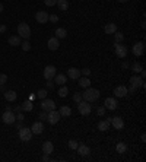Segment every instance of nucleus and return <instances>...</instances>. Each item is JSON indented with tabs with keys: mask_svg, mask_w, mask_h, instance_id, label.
I'll return each instance as SVG.
<instances>
[{
	"mask_svg": "<svg viewBox=\"0 0 146 162\" xmlns=\"http://www.w3.org/2000/svg\"><path fill=\"white\" fill-rule=\"evenodd\" d=\"M82 98L86 101V102H94L100 98V91L98 89H94V88H86V91L82 94Z\"/></svg>",
	"mask_w": 146,
	"mask_h": 162,
	"instance_id": "f257e3e1",
	"label": "nucleus"
},
{
	"mask_svg": "<svg viewBox=\"0 0 146 162\" xmlns=\"http://www.w3.org/2000/svg\"><path fill=\"white\" fill-rule=\"evenodd\" d=\"M18 34L25 38V40H29L31 38V28H29V25L28 23H25V22H21L19 25H18Z\"/></svg>",
	"mask_w": 146,
	"mask_h": 162,
	"instance_id": "f03ea898",
	"label": "nucleus"
},
{
	"mask_svg": "<svg viewBox=\"0 0 146 162\" xmlns=\"http://www.w3.org/2000/svg\"><path fill=\"white\" fill-rule=\"evenodd\" d=\"M78 110L82 116H89L91 111H92V105H91V102H86L82 99L80 102H78Z\"/></svg>",
	"mask_w": 146,
	"mask_h": 162,
	"instance_id": "7ed1b4c3",
	"label": "nucleus"
},
{
	"mask_svg": "<svg viewBox=\"0 0 146 162\" xmlns=\"http://www.w3.org/2000/svg\"><path fill=\"white\" fill-rule=\"evenodd\" d=\"M1 120H3V123L4 124H13L15 121H16V116L13 114V111H12L10 108L7 107V110L3 112V116H1Z\"/></svg>",
	"mask_w": 146,
	"mask_h": 162,
	"instance_id": "20e7f679",
	"label": "nucleus"
},
{
	"mask_svg": "<svg viewBox=\"0 0 146 162\" xmlns=\"http://www.w3.org/2000/svg\"><path fill=\"white\" fill-rule=\"evenodd\" d=\"M32 137V131L28 127H19V139L22 142H29Z\"/></svg>",
	"mask_w": 146,
	"mask_h": 162,
	"instance_id": "39448f33",
	"label": "nucleus"
},
{
	"mask_svg": "<svg viewBox=\"0 0 146 162\" xmlns=\"http://www.w3.org/2000/svg\"><path fill=\"white\" fill-rule=\"evenodd\" d=\"M41 110L45 111V112L53 111V110H56V102H54L53 99H47V98H44V99L41 101Z\"/></svg>",
	"mask_w": 146,
	"mask_h": 162,
	"instance_id": "423d86ee",
	"label": "nucleus"
},
{
	"mask_svg": "<svg viewBox=\"0 0 146 162\" xmlns=\"http://www.w3.org/2000/svg\"><path fill=\"white\" fill-rule=\"evenodd\" d=\"M60 112L56 111V110H53V111H48L47 112V121L50 123V124H57L58 121H60Z\"/></svg>",
	"mask_w": 146,
	"mask_h": 162,
	"instance_id": "0eeeda50",
	"label": "nucleus"
},
{
	"mask_svg": "<svg viewBox=\"0 0 146 162\" xmlns=\"http://www.w3.org/2000/svg\"><path fill=\"white\" fill-rule=\"evenodd\" d=\"M130 86H133L135 89L137 88H145V80L140 77V76H132L130 77Z\"/></svg>",
	"mask_w": 146,
	"mask_h": 162,
	"instance_id": "6e6552de",
	"label": "nucleus"
},
{
	"mask_svg": "<svg viewBox=\"0 0 146 162\" xmlns=\"http://www.w3.org/2000/svg\"><path fill=\"white\" fill-rule=\"evenodd\" d=\"M114 47H115V54H117V57L124 58V57L127 56V48H126L121 43H114Z\"/></svg>",
	"mask_w": 146,
	"mask_h": 162,
	"instance_id": "1a4fd4ad",
	"label": "nucleus"
},
{
	"mask_svg": "<svg viewBox=\"0 0 146 162\" xmlns=\"http://www.w3.org/2000/svg\"><path fill=\"white\" fill-rule=\"evenodd\" d=\"M56 76V67L54 66H45L44 67V77L47 80H51L53 77Z\"/></svg>",
	"mask_w": 146,
	"mask_h": 162,
	"instance_id": "9d476101",
	"label": "nucleus"
},
{
	"mask_svg": "<svg viewBox=\"0 0 146 162\" xmlns=\"http://www.w3.org/2000/svg\"><path fill=\"white\" fill-rule=\"evenodd\" d=\"M132 51H133V54L135 56H142V54L145 53V43H142V41H139V43H136L135 45H133V48H132Z\"/></svg>",
	"mask_w": 146,
	"mask_h": 162,
	"instance_id": "9b49d317",
	"label": "nucleus"
},
{
	"mask_svg": "<svg viewBox=\"0 0 146 162\" xmlns=\"http://www.w3.org/2000/svg\"><path fill=\"white\" fill-rule=\"evenodd\" d=\"M48 13L44 10H40V12H37V15H35V19H37V22L38 23H47L48 22Z\"/></svg>",
	"mask_w": 146,
	"mask_h": 162,
	"instance_id": "f8f14e48",
	"label": "nucleus"
},
{
	"mask_svg": "<svg viewBox=\"0 0 146 162\" xmlns=\"http://www.w3.org/2000/svg\"><path fill=\"white\" fill-rule=\"evenodd\" d=\"M110 124H112V127L115 130H121L124 127V121L121 117H114V118H111V123Z\"/></svg>",
	"mask_w": 146,
	"mask_h": 162,
	"instance_id": "ddd939ff",
	"label": "nucleus"
},
{
	"mask_svg": "<svg viewBox=\"0 0 146 162\" xmlns=\"http://www.w3.org/2000/svg\"><path fill=\"white\" fill-rule=\"evenodd\" d=\"M31 131H32V134H41L44 131V124L41 121H37V123L32 124V130Z\"/></svg>",
	"mask_w": 146,
	"mask_h": 162,
	"instance_id": "4468645a",
	"label": "nucleus"
},
{
	"mask_svg": "<svg viewBox=\"0 0 146 162\" xmlns=\"http://www.w3.org/2000/svg\"><path fill=\"white\" fill-rule=\"evenodd\" d=\"M127 94H129V92H127V88L123 86V85H121V86H117L115 89H114V95H115L117 98L126 97Z\"/></svg>",
	"mask_w": 146,
	"mask_h": 162,
	"instance_id": "2eb2a0df",
	"label": "nucleus"
},
{
	"mask_svg": "<svg viewBox=\"0 0 146 162\" xmlns=\"http://www.w3.org/2000/svg\"><path fill=\"white\" fill-rule=\"evenodd\" d=\"M104 105L105 108H108V110H117V99H114V98H107L105 99V102H104Z\"/></svg>",
	"mask_w": 146,
	"mask_h": 162,
	"instance_id": "dca6fc26",
	"label": "nucleus"
},
{
	"mask_svg": "<svg viewBox=\"0 0 146 162\" xmlns=\"http://www.w3.org/2000/svg\"><path fill=\"white\" fill-rule=\"evenodd\" d=\"M67 76L70 79H79L80 77V70L76 69V67H70L67 70Z\"/></svg>",
	"mask_w": 146,
	"mask_h": 162,
	"instance_id": "f3484780",
	"label": "nucleus"
},
{
	"mask_svg": "<svg viewBox=\"0 0 146 162\" xmlns=\"http://www.w3.org/2000/svg\"><path fill=\"white\" fill-rule=\"evenodd\" d=\"M58 47H60V44H58V38L53 37V38H50V40H48V48H50L51 51H56Z\"/></svg>",
	"mask_w": 146,
	"mask_h": 162,
	"instance_id": "a211bd4d",
	"label": "nucleus"
},
{
	"mask_svg": "<svg viewBox=\"0 0 146 162\" xmlns=\"http://www.w3.org/2000/svg\"><path fill=\"white\" fill-rule=\"evenodd\" d=\"M53 151H54V145L51 142H44L43 143V152L44 153L50 155V153H53Z\"/></svg>",
	"mask_w": 146,
	"mask_h": 162,
	"instance_id": "6ab92c4d",
	"label": "nucleus"
},
{
	"mask_svg": "<svg viewBox=\"0 0 146 162\" xmlns=\"http://www.w3.org/2000/svg\"><path fill=\"white\" fill-rule=\"evenodd\" d=\"M16 92L15 91H4V98H6V101H9V102H13L15 99H16Z\"/></svg>",
	"mask_w": 146,
	"mask_h": 162,
	"instance_id": "aec40b11",
	"label": "nucleus"
},
{
	"mask_svg": "<svg viewBox=\"0 0 146 162\" xmlns=\"http://www.w3.org/2000/svg\"><path fill=\"white\" fill-rule=\"evenodd\" d=\"M58 112H60L61 117H69V116L72 114V108L67 107V105H63V107L58 110Z\"/></svg>",
	"mask_w": 146,
	"mask_h": 162,
	"instance_id": "412c9836",
	"label": "nucleus"
},
{
	"mask_svg": "<svg viewBox=\"0 0 146 162\" xmlns=\"http://www.w3.org/2000/svg\"><path fill=\"white\" fill-rule=\"evenodd\" d=\"M9 44H10L12 47L21 45V37H18V35H12V37H9Z\"/></svg>",
	"mask_w": 146,
	"mask_h": 162,
	"instance_id": "4be33fe9",
	"label": "nucleus"
},
{
	"mask_svg": "<svg viewBox=\"0 0 146 162\" xmlns=\"http://www.w3.org/2000/svg\"><path fill=\"white\" fill-rule=\"evenodd\" d=\"M78 152L79 155H82V156H86V155H89V148L86 146V145H79L78 146Z\"/></svg>",
	"mask_w": 146,
	"mask_h": 162,
	"instance_id": "5701e85b",
	"label": "nucleus"
},
{
	"mask_svg": "<svg viewBox=\"0 0 146 162\" xmlns=\"http://www.w3.org/2000/svg\"><path fill=\"white\" fill-rule=\"evenodd\" d=\"M104 31H105V34H114L117 31V25L115 23H107L105 28H104Z\"/></svg>",
	"mask_w": 146,
	"mask_h": 162,
	"instance_id": "b1692460",
	"label": "nucleus"
},
{
	"mask_svg": "<svg viewBox=\"0 0 146 162\" xmlns=\"http://www.w3.org/2000/svg\"><path fill=\"white\" fill-rule=\"evenodd\" d=\"M98 129L101 130V131H107V130L110 129V121L108 120H102L98 123Z\"/></svg>",
	"mask_w": 146,
	"mask_h": 162,
	"instance_id": "393cba45",
	"label": "nucleus"
},
{
	"mask_svg": "<svg viewBox=\"0 0 146 162\" xmlns=\"http://www.w3.org/2000/svg\"><path fill=\"white\" fill-rule=\"evenodd\" d=\"M79 85L82 88H89L91 86V80L88 76H85V77H79Z\"/></svg>",
	"mask_w": 146,
	"mask_h": 162,
	"instance_id": "a878e982",
	"label": "nucleus"
},
{
	"mask_svg": "<svg viewBox=\"0 0 146 162\" xmlns=\"http://www.w3.org/2000/svg\"><path fill=\"white\" fill-rule=\"evenodd\" d=\"M21 108H22L23 111H32L34 110V104H32V101L28 99V101H25L22 105H21Z\"/></svg>",
	"mask_w": 146,
	"mask_h": 162,
	"instance_id": "bb28decb",
	"label": "nucleus"
},
{
	"mask_svg": "<svg viewBox=\"0 0 146 162\" xmlns=\"http://www.w3.org/2000/svg\"><path fill=\"white\" fill-rule=\"evenodd\" d=\"M54 77H56V83L57 85H60V86L64 85V83L67 82V77H66L64 75H57V76H54Z\"/></svg>",
	"mask_w": 146,
	"mask_h": 162,
	"instance_id": "cd10ccee",
	"label": "nucleus"
},
{
	"mask_svg": "<svg viewBox=\"0 0 146 162\" xmlns=\"http://www.w3.org/2000/svg\"><path fill=\"white\" fill-rule=\"evenodd\" d=\"M67 37V32L64 28H57L56 29V38H66Z\"/></svg>",
	"mask_w": 146,
	"mask_h": 162,
	"instance_id": "c85d7f7f",
	"label": "nucleus"
},
{
	"mask_svg": "<svg viewBox=\"0 0 146 162\" xmlns=\"http://www.w3.org/2000/svg\"><path fill=\"white\" fill-rule=\"evenodd\" d=\"M57 4H58L60 10H67V8H69L67 0H57Z\"/></svg>",
	"mask_w": 146,
	"mask_h": 162,
	"instance_id": "c756f323",
	"label": "nucleus"
},
{
	"mask_svg": "<svg viewBox=\"0 0 146 162\" xmlns=\"http://www.w3.org/2000/svg\"><path fill=\"white\" fill-rule=\"evenodd\" d=\"M115 151L118 152V153H124V152L127 151V146H126V143H123V142L117 143V146H115Z\"/></svg>",
	"mask_w": 146,
	"mask_h": 162,
	"instance_id": "7c9ffc66",
	"label": "nucleus"
},
{
	"mask_svg": "<svg viewBox=\"0 0 146 162\" xmlns=\"http://www.w3.org/2000/svg\"><path fill=\"white\" fill-rule=\"evenodd\" d=\"M57 94H58V95H60V97H61V98L67 97V94H69V89H67V86H63V85H61V88L58 89V92H57Z\"/></svg>",
	"mask_w": 146,
	"mask_h": 162,
	"instance_id": "2f4dec72",
	"label": "nucleus"
},
{
	"mask_svg": "<svg viewBox=\"0 0 146 162\" xmlns=\"http://www.w3.org/2000/svg\"><path fill=\"white\" fill-rule=\"evenodd\" d=\"M114 40H115V43H121L124 40V35L121 32H117V31H115V32H114Z\"/></svg>",
	"mask_w": 146,
	"mask_h": 162,
	"instance_id": "473e14b6",
	"label": "nucleus"
},
{
	"mask_svg": "<svg viewBox=\"0 0 146 162\" xmlns=\"http://www.w3.org/2000/svg\"><path fill=\"white\" fill-rule=\"evenodd\" d=\"M132 70H133L135 73H140V72H142V66L139 64V63H133V66H132Z\"/></svg>",
	"mask_w": 146,
	"mask_h": 162,
	"instance_id": "72a5a7b5",
	"label": "nucleus"
},
{
	"mask_svg": "<svg viewBox=\"0 0 146 162\" xmlns=\"http://www.w3.org/2000/svg\"><path fill=\"white\" fill-rule=\"evenodd\" d=\"M47 97V91L45 89H40L38 92H37V98H40V99H44Z\"/></svg>",
	"mask_w": 146,
	"mask_h": 162,
	"instance_id": "f704fd0d",
	"label": "nucleus"
},
{
	"mask_svg": "<svg viewBox=\"0 0 146 162\" xmlns=\"http://www.w3.org/2000/svg\"><path fill=\"white\" fill-rule=\"evenodd\" d=\"M21 47H22L23 51H29V50H31V44L28 43V41H23V43L21 44Z\"/></svg>",
	"mask_w": 146,
	"mask_h": 162,
	"instance_id": "c9c22d12",
	"label": "nucleus"
},
{
	"mask_svg": "<svg viewBox=\"0 0 146 162\" xmlns=\"http://www.w3.org/2000/svg\"><path fill=\"white\" fill-rule=\"evenodd\" d=\"M78 146H79V143L76 140H69V148L70 149H78Z\"/></svg>",
	"mask_w": 146,
	"mask_h": 162,
	"instance_id": "e433bc0d",
	"label": "nucleus"
},
{
	"mask_svg": "<svg viewBox=\"0 0 146 162\" xmlns=\"http://www.w3.org/2000/svg\"><path fill=\"white\" fill-rule=\"evenodd\" d=\"M6 82H7V76L4 75V73H0V86L4 85Z\"/></svg>",
	"mask_w": 146,
	"mask_h": 162,
	"instance_id": "4c0bfd02",
	"label": "nucleus"
},
{
	"mask_svg": "<svg viewBox=\"0 0 146 162\" xmlns=\"http://www.w3.org/2000/svg\"><path fill=\"white\" fill-rule=\"evenodd\" d=\"M82 99H83V98H82V94H79V92L73 95V101H75V102H80Z\"/></svg>",
	"mask_w": 146,
	"mask_h": 162,
	"instance_id": "58836bf2",
	"label": "nucleus"
},
{
	"mask_svg": "<svg viewBox=\"0 0 146 162\" xmlns=\"http://www.w3.org/2000/svg\"><path fill=\"white\" fill-rule=\"evenodd\" d=\"M48 21L56 23V22H58V16H57V15H50V16H48Z\"/></svg>",
	"mask_w": 146,
	"mask_h": 162,
	"instance_id": "ea45409f",
	"label": "nucleus"
},
{
	"mask_svg": "<svg viewBox=\"0 0 146 162\" xmlns=\"http://www.w3.org/2000/svg\"><path fill=\"white\" fill-rule=\"evenodd\" d=\"M97 112H98V116H100V117H102V116L105 114V107H100L98 110H97Z\"/></svg>",
	"mask_w": 146,
	"mask_h": 162,
	"instance_id": "a19ab883",
	"label": "nucleus"
},
{
	"mask_svg": "<svg viewBox=\"0 0 146 162\" xmlns=\"http://www.w3.org/2000/svg\"><path fill=\"white\" fill-rule=\"evenodd\" d=\"M44 3L47 4V6H54L57 3V0H44Z\"/></svg>",
	"mask_w": 146,
	"mask_h": 162,
	"instance_id": "79ce46f5",
	"label": "nucleus"
},
{
	"mask_svg": "<svg viewBox=\"0 0 146 162\" xmlns=\"http://www.w3.org/2000/svg\"><path fill=\"white\" fill-rule=\"evenodd\" d=\"M38 117H40V120H47V112H45V111L40 112V116H38Z\"/></svg>",
	"mask_w": 146,
	"mask_h": 162,
	"instance_id": "37998d69",
	"label": "nucleus"
},
{
	"mask_svg": "<svg viewBox=\"0 0 146 162\" xmlns=\"http://www.w3.org/2000/svg\"><path fill=\"white\" fill-rule=\"evenodd\" d=\"M80 73H83L85 76H89L91 75V70H89V69H83V70H80Z\"/></svg>",
	"mask_w": 146,
	"mask_h": 162,
	"instance_id": "c03bdc74",
	"label": "nucleus"
},
{
	"mask_svg": "<svg viewBox=\"0 0 146 162\" xmlns=\"http://www.w3.org/2000/svg\"><path fill=\"white\" fill-rule=\"evenodd\" d=\"M3 32H6V26L4 25H0V34H3Z\"/></svg>",
	"mask_w": 146,
	"mask_h": 162,
	"instance_id": "a18cd8bd",
	"label": "nucleus"
},
{
	"mask_svg": "<svg viewBox=\"0 0 146 162\" xmlns=\"http://www.w3.org/2000/svg\"><path fill=\"white\" fill-rule=\"evenodd\" d=\"M43 161H44V162L50 161V158H48V155H47V153H44V155H43Z\"/></svg>",
	"mask_w": 146,
	"mask_h": 162,
	"instance_id": "49530a36",
	"label": "nucleus"
},
{
	"mask_svg": "<svg viewBox=\"0 0 146 162\" xmlns=\"http://www.w3.org/2000/svg\"><path fill=\"white\" fill-rule=\"evenodd\" d=\"M16 120H19V121H23V116H22V114H18V116H16Z\"/></svg>",
	"mask_w": 146,
	"mask_h": 162,
	"instance_id": "de8ad7c7",
	"label": "nucleus"
},
{
	"mask_svg": "<svg viewBox=\"0 0 146 162\" xmlns=\"http://www.w3.org/2000/svg\"><path fill=\"white\" fill-rule=\"evenodd\" d=\"M35 98H37V95H32V94H31V95H29V101H34Z\"/></svg>",
	"mask_w": 146,
	"mask_h": 162,
	"instance_id": "09e8293b",
	"label": "nucleus"
},
{
	"mask_svg": "<svg viewBox=\"0 0 146 162\" xmlns=\"http://www.w3.org/2000/svg\"><path fill=\"white\" fill-rule=\"evenodd\" d=\"M47 86H48V88H53V82H51V80H48V83H47Z\"/></svg>",
	"mask_w": 146,
	"mask_h": 162,
	"instance_id": "8fccbe9b",
	"label": "nucleus"
},
{
	"mask_svg": "<svg viewBox=\"0 0 146 162\" xmlns=\"http://www.w3.org/2000/svg\"><path fill=\"white\" fill-rule=\"evenodd\" d=\"M142 142H146V134H142Z\"/></svg>",
	"mask_w": 146,
	"mask_h": 162,
	"instance_id": "3c124183",
	"label": "nucleus"
},
{
	"mask_svg": "<svg viewBox=\"0 0 146 162\" xmlns=\"http://www.w3.org/2000/svg\"><path fill=\"white\" fill-rule=\"evenodd\" d=\"M1 12H3V4L0 3V13H1Z\"/></svg>",
	"mask_w": 146,
	"mask_h": 162,
	"instance_id": "603ef678",
	"label": "nucleus"
},
{
	"mask_svg": "<svg viewBox=\"0 0 146 162\" xmlns=\"http://www.w3.org/2000/svg\"><path fill=\"white\" fill-rule=\"evenodd\" d=\"M118 2H121V3H126V2H129V0H118Z\"/></svg>",
	"mask_w": 146,
	"mask_h": 162,
	"instance_id": "864d4df0",
	"label": "nucleus"
}]
</instances>
